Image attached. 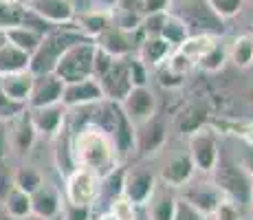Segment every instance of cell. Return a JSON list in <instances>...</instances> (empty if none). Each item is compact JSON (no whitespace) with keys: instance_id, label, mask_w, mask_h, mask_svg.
<instances>
[{"instance_id":"cell-28","label":"cell","mask_w":253,"mask_h":220,"mask_svg":"<svg viewBox=\"0 0 253 220\" xmlns=\"http://www.w3.org/2000/svg\"><path fill=\"white\" fill-rule=\"evenodd\" d=\"M227 60L238 68H249L253 64V33H240L227 48Z\"/></svg>"},{"instance_id":"cell-24","label":"cell","mask_w":253,"mask_h":220,"mask_svg":"<svg viewBox=\"0 0 253 220\" xmlns=\"http://www.w3.org/2000/svg\"><path fill=\"white\" fill-rule=\"evenodd\" d=\"M2 212L9 220H24L31 216V198L27 192L18 187H9L2 196Z\"/></svg>"},{"instance_id":"cell-26","label":"cell","mask_w":253,"mask_h":220,"mask_svg":"<svg viewBox=\"0 0 253 220\" xmlns=\"http://www.w3.org/2000/svg\"><path fill=\"white\" fill-rule=\"evenodd\" d=\"M2 36H4V42L13 44V46L20 48V51H24L27 55H31V53L38 48L40 40H42V33L40 31L29 29V27H24V24L7 29V31H2Z\"/></svg>"},{"instance_id":"cell-8","label":"cell","mask_w":253,"mask_h":220,"mask_svg":"<svg viewBox=\"0 0 253 220\" xmlns=\"http://www.w3.org/2000/svg\"><path fill=\"white\" fill-rule=\"evenodd\" d=\"M97 200H99V176L90 170L75 168L66 176V203L92 207Z\"/></svg>"},{"instance_id":"cell-18","label":"cell","mask_w":253,"mask_h":220,"mask_svg":"<svg viewBox=\"0 0 253 220\" xmlns=\"http://www.w3.org/2000/svg\"><path fill=\"white\" fill-rule=\"evenodd\" d=\"M7 134H9V148L16 150L18 154H27L33 148L38 132L33 130L27 108L18 117H13L11 121H7Z\"/></svg>"},{"instance_id":"cell-33","label":"cell","mask_w":253,"mask_h":220,"mask_svg":"<svg viewBox=\"0 0 253 220\" xmlns=\"http://www.w3.org/2000/svg\"><path fill=\"white\" fill-rule=\"evenodd\" d=\"M24 13H27V9H24L22 4L0 2V33L11 27H20L24 22Z\"/></svg>"},{"instance_id":"cell-1","label":"cell","mask_w":253,"mask_h":220,"mask_svg":"<svg viewBox=\"0 0 253 220\" xmlns=\"http://www.w3.org/2000/svg\"><path fill=\"white\" fill-rule=\"evenodd\" d=\"M71 154L75 168L90 170L99 178L108 174L119 161L110 134L90 124L75 130V134L71 136Z\"/></svg>"},{"instance_id":"cell-42","label":"cell","mask_w":253,"mask_h":220,"mask_svg":"<svg viewBox=\"0 0 253 220\" xmlns=\"http://www.w3.org/2000/svg\"><path fill=\"white\" fill-rule=\"evenodd\" d=\"M172 0H143V13H161V11H168Z\"/></svg>"},{"instance_id":"cell-29","label":"cell","mask_w":253,"mask_h":220,"mask_svg":"<svg viewBox=\"0 0 253 220\" xmlns=\"http://www.w3.org/2000/svg\"><path fill=\"white\" fill-rule=\"evenodd\" d=\"M159 38H163L169 46L176 48V46H181V44L189 38V31H187V27L183 24L181 18H176L172 11H165L161 31H159Z\"/></svg>"},{"instance_id":"cell-40","label":"cell","mask_w":253,"mask_h":220,"mask_svg":"<svg viewBox=\"0 0 253 220\" xmlns=\"http://www.w3.org/2000/svg\"><path fill=\"white\" fill-rule=\"evenodd\" d=\"M216 220H240V207L238 205H233L231 200L222 198L220 205L216 207V212L211 214Z\"/></svg>"},{"instance_id":"cell-47","label":"cell","mask_w":253,"mask_h":220,"mask_svg":"<svg viewBox=\"0 0 253 220\" xmlns=\"http://www.w3.org/2000/svg\"><path fill=\"white\" fill-rule=\"evenodd\" d=\"M249 205H251V209H253V187H251V198H249Z\"/></svg>"},{"instance_id":"cell-19","label":"cell","mask_w":253,"mask_h":220,"mask_svg":"<svg viewBox=\"0 0 253 220\" xmlns=\"http://www.w3.org/2000/svg\"><path fill=\"white\" fill-rule=\"evenodd\" d=\"M29 110V119H31V126L38 134H57L64 126L66 119V108L62 104L55 106H44V108H27Z\"/></svg>"},{"instance_id":"cell-37","label":"cell","mask_w":253,"mask_h":220,"mask_svg":"<svg viewBox=\"0 0 253 220\" xmlns=\"http://www.w3.org/2000/svg\"><path fill=\"white\" fill-rule=\"evenodd\" d=\"M110 212L115 214V218H117V220H137V212H134V205L130 203V200H126L124 196L110 203Z\"/></svg>"},{"instance_id":"cell-36","label":"cell","mask_w":253,"mask_h":220,"mask_svg":"<svg viewBox=\"0 0 253 220\" xmlns=\"http://www.w3.org/2000/svg\"><path fill=\"white\" fill-rule=\"evenodd\" d=\"M172 220H207V216L185 198H176V209H174Z\"/></svg>"},{"instance_id":"cell-6","label":"cell","mask_w":253,"mask_h":220,"mask_svg":"<svg viewBox=\"0 0 253 220\" xmlns=\"http://www.w3.org/2000/svg\"><path fill=\"white\" fill-rule=\"evenodd\" d=\"M189 159H192L194 168L201 170L205 174H211L216 168L218 159H220V150H218V136L209 128H198L189 134Z\"/></svg>"},{"instance_id":"cell-4","label":"cell","mask_w":253,"mask_h":220,"mask_svg":"<svg viewBox=\"0 0 253 220\" xmlns=\"http://www.w3.org/2000/svg\"><path fill=\"white\" fill-rule=\"evenodd\" d=\"M95 53L97 44L90 38L71 44L62 57L55 64V75L60 77L64 84H75V82H84L92 77V66H95Z\"/></svg>"},{"instance_id":"cell-17","label":"cell","mask_w":253,"mask_h":220,"mask_svg":"<svg viewBox=\"0 0 253 220\" xmlns=\"http://www.w3.org/2000/svg\"><path fill=\"white\" fill-rule=\"evenodd\" d=\"M29 198H31V216L42 218V220H51V218L60 216L62 196L51 183L44 180L36 192L29 194Z\"/></svg>"},{"instance_id":"cell-48","label":"cell","mask_w":253,"mask_h":220,"mask_svg":"<svg viewBox=\"0 0 253 220\" xmlns=\"http://www.w3.org/2000/svg\"><path fill=\"white\" fill-rule=\"evenodd\" d=\"M0 44H4V36H2V33H0Z\"/></svg>"},{"instance_id":"cell-45","label":"cell","mask_w":253,"mask_h":220,"mask_svg":"<svg viewBox=\"0 0 253 220\" xmlns=\"http://www.w3.org/2000/svg\"><path fill=\"white\" fill-rule=\"evenodd\" d=\"M95 2V7L99 9H108V11H113V9L119 4V0H92Z\"/></svg>"},{"instance_id":"cell-15","label":"cell","mask_w":253,"mask_h":220,"mask_svg":"<svg viewBox=\"0 0 253 220\" xmlns=\"http://www.w3.org/2000/svg\"><path fill=\"white\" fill-rule=\"evenodd\" d=\"M99 101H104V92L92 77L84 82H75V84H64V92H62L64 108H86V106H95Z\"/></svg>"},{"instance_id":"cell-32","label":"cell","mask_w":253,"mask_h":220,"mask_svg":"<svg viewBox=\"0 0 253 220\" xmlns=\"http://www.w3.org/2000/svg\"><path fill=\"white\" fill-rule=\"evenodd\" d=\"M42 183H44L42 174L38 172L36 168H29V165L18 168L16 172H13V176H11V185H13V187L22 189V192H27V194H33Z\"/></svg>"},{"instance_id":"cell-16","label":"cell","mask_w":253,"mask_h":220,"mask_svg":"<svg viewBox=\"0 0 253 220\" xmlns=\"http://www.w3.org/2000/svg\"><path fill=\"white\" fill-rule=\"evenodd\" d=\"M181 198L192 203L196 209H201L205 216H211L225 196L218 192V187L213 183H192V180H189L187 185H183Z\"/></svg>"},{"instance_id":"cell-34","label":"cell","mask_w":253,"mask_h":220,"mask_svg":"<svg viewBox=\"0 0 253 220\" xmlns=\"http://www.w3.org/2000/svg\"><path fill=\"white\" fill-rule=\"evenodd\" d=\"M225 62H227V48L222 46L220 42H216L205 53V57L198 62V68H203V71H207V73H216L225 66Z\"/></svg>"},{"instance_id":"cell-14","label":"cell","mask_w":253,"mask_h":220,"mask_svg":"<svg viewBox=\"0 0 253 220\" xmlns=\"http://www.w3.org/2000/svg\"><path fill=\"white\" fill-rule=\"evenodd\" d=\"M141 38H143L141 31L139 33H128V31H121L119 27L113 24V27L106 29L99 38H95V44H97V48L106 51L113 57H128L130 51H132L134 46H139Z\"/></svg>"},{"instance_id":"cell-41","label":"cell","mask_w":253,"mask_h":220,"mask_svg":"<svg viewBox=\"0 0 253 220\" xmlns=\"http://www.w3.org/2000/svg\"><path fill=\"white\" fill-rule=\"evenodd\" d=\"M128 66H130V80H132V86H145V80H148V66L141 64L137 57L128 55Z\"/></svg>"},{"instance_id":"cell-21","label":"cell","mask_w":253,"mask_h":220,"mask_svg":"<svg viewBox=\"0 0 253 220\" xmlns=\"http://www.w3.org/2000/svg\"><path fill=\"white\" fill-rule=\"evenodd\" d=\"M75 24L86 38L95 40V38H99L106 29L113 27V11L99 9V7L82 9V11L75 13Z\"/></svg>"},{"instance_id":"cell-9","label":"cell","mask_w":253,"mask_h":220,"mask_svg":"<svg viewBox=\"0 0 253 220\" xmlns=\"http://www.w3.org/2000/svg\"><path fill=\"white\" fill-rule=\"evenodd\" d=\"M119 108L128 117V121L137 128L157 115V97L148 86H134L124 99L119 101Z\"/></svg>"},{"instance_id":"cell-7","label":"cell","mask_w":253,"mask_h":220,"mask_svg":"<svg viewBox=\"0 0 253 220\" xmlns=\"http://www.w3.org/2000/svg\"><path fill=\"white\" fill-rule=\"evenodd\" d=\"M97 84H99L101 92H104V99L119 104V101L134 88L132 80H130L128 57H115L113 64L97 77Z\"/></svg>"},{"instance_id":"cell-38","label":"cell","mask_w":253,"mask_h":220,"mask_svg":"<svg viewBox=\"0 0 253 220\" xmlns=\"http://www.w3.org/2000/svg\"><path fill=\"white\" fill-rule=\"evenodd\" d=\"M62 218L64 220H90L92 216V207L86 205H73V203H64L62 205Z\"/></svg>"},{"instance_id":"cell-5","label":"cell","mask_w":253,"mask_h":220,"mask_svg":"<svg viewBox=\"0 0 253 220\" xmlns=\"http://www.w3.org/2000/svg\"><path fill=\"white\" fill-rule=\"evenodd\" d=\"M213 174H216L213 185H216L218 192H220L227 200H231V203L238 205V207L249 205L253 178L242 170V165L233 163V161L218 159L216 168H213Z\"/></svg>"},{"instance_id":"cell-35","label":"cell","mask_w":253,"mask_h":220,"mask_svg":"<svg viewBox=\"0 0 253 220\" xmlns=\"http://www.w3.org/2000/svg\"><path fill=\"white\" fill-rule=\"evenodd\" d=\"M207 2H209V7L222 18V20H227V18H233V16L240 13L245 0H207Z\"/></svg>"},{"instance_id":"cell-46","label":"cell","mask_w":253,"mask_h":220,"mask_svg":"<svg viewBox=\"0 0 253 220\" xmlns=\"http://www.w3.org/2000/svg\"><path fill=\"white\" fill-rule=\"evenodd\" d=\"M97 220H117V218H115V214L110 212V209H106L104 214H99V216H97Z\"/></svg>"},{"instance_id":"cell-11","label":"cell","mask_w":253,"mask_h":220,"mask_svg":"<svg viewBox=\"0 0 253 220\" xmlns=\"http://www.w3.org/2000/svg\"><path fill=\"white\" fill-rule=\"evenodd\" d=\"M165 139H168V124L159 115L134 128V150H139L141 156L159 152L165 145Z\"/></svg>"},{"instance_id":"cell-30","label":"cell","mask_w":253,"mask_h":220,"mask_svg":"<svg viewBox=\"0 0 253 220\" xmlns=\"http://www.w3.org/2000/svg\"><path fill=\"white\" fill-rule=\"evenodd\" d=\"M124 178H126L124 165H115L108 174H104L99 178V196H106L108 205L124 196Z\"/></svg>"},{"instance_id":"cell-23","label":"cell","mask_w":253,"mask_h":220,"mask_svg":"<svg viewBox=\"0 0 253 220\" xmlns=\"http://www.w3.org/2000/svg\"><path fill=\"white\" fill-rule=\"evenodd\" d=\"M31 86H33L31 71H20V73H11V75L0 77V90L11 101L22 104V106H27L29 95H31Z\"/></svg>"},{"instance_id":"cell-31","label":"cell","mask_w":253,"mask_h":220,"mask_svg":"<svg viewBox=\"0 0 253 220\" xmlns=\"http://www.w3.org/2000/svg\"><path fill=\"white\" fill-rule=\"evenodd\" d=\"M216 44V38L211 36H189L181 46H176V51H181L194 66H198V62L205 57V53Z\"/></svg>"},{"instance_id":"cell-10","label":"cell","mask_w":253,"mask_h":220,"mask_svg":"<svg viewBox=\"0 0 253 220\" xmlns=\"http://www.w3.org/2000/svg\"><path fill=\"white\" fill-rule=\"evenodd\" d=\"M62 92H64V82L55 73L33 75V86L27 108H44V106L62 104Z\"/></svg>"},{"instance_id":"cell-44","label":"cell","mask_w":253,"mask_h":220,"mask_svg":"<svg viewBox=\"0 0 253 220\" xmlns=\"http://www.w3.org/2000/svg\"><path fill=\"white\" fill-rule=\"evenodd\" d=\"M9 152V134H7V121H0V161Z\"/></svg>"},{"instance_id":"cell-25","label":"cell","mask_w":253,"mask_h":220,"mask_svg":"<svg viewBox=\"0 0 253 220\" xmlns=\"http://www.w3.org/2000/svg\"><path fill=\"white\" fill-rule=\"evenodd\" d=\"M29 60H31V55L16 48L13 44L9 42L0 44V77L11 75V73L29 71Z\"/></svg>"},{"instance_id":"cell-27","label":"cell","mask_w":253,"mask_h":220,"mask_svg":"<svg viewBox=\"0 0 253 220\" xmlns=\"http://www.w3.org/2000/svg\"><path fill=\"white\" fill-rule=\"evenodd\" d=\"M176 209V196L169 189H154L152 198L148 200L150 220H172Z\"/></svg>"},{"instance_id":"cell-12","label":"cell","mask_w":253,"mask_h":220,"mask_svg":"<svg viewBox=\"0 0 253 220\" xmlns=\"http://www.w3.org/2000/svg\"><path fill=\"white\" fill-rule=\"evenodd\" d=\"M157 189V176L145 168H132L126 170L124 178V198L137 207V205H148Z\"/></svg>"},{"instance_id":"cell-2","label":"cell","mask_w":253,"mask_h":220,"mask_svg":"<svg viewBox=\"0 0 253 220\" xmlns=\"http://www.w3.org/2000/svg\"><path fill=\"white\" fill-rule=\"evenodd\" d=\"M84 33L77 29L75 22L71 24H60V27H53L48 33L42 36L38 48L31 53V60H29V71L33 75H44V73L55 71L57 60L62 57V53L71 46V44L84 40Z\"/></svg>"},{"instance_id":"cell-39","label":"cell","mask_w":253,"mask_h":220,"mask_svg":"<svg viewBox=\"0 0 253 220\" xmlns=\"http://www.w3.org/2000/svg\"><path fill=\"white\" fill-rule=\"evenodd\" d=\"M24 108H27V106L11 101L2 90H0V121H11L13 117H18Z\"/></svg>"},{"instance_id":"cell-13","label":"cell","mask_w":253,"mask_h":220,"mask_svg":"<svg viewBox=\"0 0 253 220\" xmlns=\"http://www.w3.org/2000/svg\"><path fill=\"white\" fill-rule=\"evenodd\" d=\"M22 4L53 27L75 22V4L71 0H22Z\"/></svg>"},{"instance_id":"cell-20","label":"cell","mask_w":253,"mask_h":220,"mask_svg":"<svg viewBox=\"0 0 253 220\" xmlns=\"http://www.w3.org/2000/svg\"><path fill=\"white\" fill-rule=\"evenodd\" d=\"M194 172H196V168H194L187 152L174 154L161 168V180L165 183V187H183L194 178Z\"/></svg>"},{"instance_id":"cell-3","label":"cell","mask_w":253,"mask_h":220,"mask_svg":"<svg viewBox=\"0 0 253 220\" xmlns=\"http://www.w3.org/2000/svg\"><path fill=\"white\" fill-rule=\"evenodd\" d=\"M168 11L181 18L187 27L189 36H222L225 33V20L209 7L207 0H172Z\"/></svg>"},{"instance_id":"cell-43","label":"cell","mask_w":253,"mask_h":220,"mask_svg":"<svg viewBox=\"0 0 253 220\" xmlns=\"http://www.w3.org/2000/svg\"><path fill=\"white\" fill-rule=\"evenodd\" d=\"M240 165H242V170H245V172L253 178V141L245 148V154H242V163Z\"/></svg>"},{"instance_id":"cell-22","label":"cell","mask_w":253,"mask_h":220,"mask_svg":"<svg viewBox=\"0 0 253 220\" xmlns=\"http://www.w3.org/2000/svg\"><path fill=\"white\" fill-rule=\"evenodd\" d=\"M174 48L169 46L168 42L163 40V38L159 36H145L141 38L139 46H137V60L141 64L145 66H163L165 60L169 57V53H172Z\"/></svg>"}]
</instances>
